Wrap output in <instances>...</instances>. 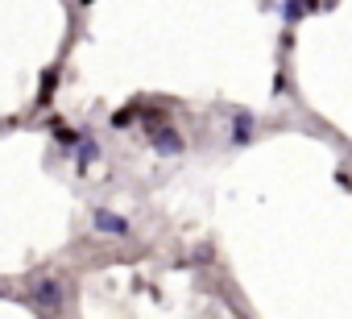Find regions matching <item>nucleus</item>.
<instances>
[{
  "instance_id": "f257e3e1",
  "label": "nucleus",
  "mask_w": 352,
  "mask_h": 319,
  "mask_svg": "<svg viewBox=\"0 0 352 319\" xmlns=\"http://www.w3.org/2000/svg\"><path fill=\"white\" fill-rule=\"evenodd\" d=\"M30 294H34V307H42V311H58V307L67 302V282H63V278H34Z\"/></svg>"
},
{
  "instance_id": "7ed1b4c3",
  "label": "nucleus",
  "mask_w": 352,
  "mask_h": 319,
  "mask_svg": "<svg viewBox=\"0 0 352 319\" xmlns=\"http://www.w3.org/2000/svg\"><path fill=\"white\" fill-rule=\"evenodd\" d=\"M96 232L104 236H129V220L116 212H96Z\"/></svg>"
},
{
  "instance_id": "39448f33",
  "label": "nucleus",
  "mask_w": 352,
  "mask_h": 319,
  "mask_svg": "<svg viewBox=\"0 0 352 319\" xmlns=\"http://www.w3.org/2000/svg\"><path fill=\"white\" fill-rule=\"evenodd\" d=\"M54 137H58L63 145H75V141H79V133H75V129H67L63 120H54Z\"/></svg>"
},
{
  "instance_id": "423d86ee",
  "label": "nucleus",
  "mask_w": 352,
  "mask_h": 319,
  "mask_svg": "<svg viewBox=\"0 0 352 319\" xmlns=\"http://www.w3.org/2000/svg\"><path fill=\"white\" fill-rule=\"evenodd\" d=\"M96 157H100V149H96V145H83V153H79V162H96Z\"/></svg>"
},
{
  "instance_id": "0eeeda50",
  "label": "nucleus",
  "mask_w": 352,
  "mask_h": 319,
  "mask_svg": "<svg viewBox=\"0 0 352 319\" xmlns=\"http://www.w3.org/2000/svg\"><path fill=\"white\" fill-rule=\"evenodd\" d=\"M83 5H96V0H83Z\"/></svg>"
},
{
  "instance_id": "f03ea898",
  "label": "nucleus",
  "mask_w": 352,
  "mask_h": 319,
  "mask_svg": "<svg viewBox=\"0 0 352 319\" xmlns=\"http://www.w3.org/2000/svg\"><path fill=\"white\" fill-rule=\"evenodd\" d=\"M145 129L153 133V149H157V153H166V157L183 153V137L170 129V120H166V124H145Z\"/></svg>"
},
{
  "instance_id": "20e7f679",
  "label": "nucleus",
  "mask_w": 352,
  "mask_h": 319,
  "mask_svg": "<svg viewBox=\"0 0 352 319\" xmlns=\"http://www.w3.org/2000/svg\"><path fill=\"white\" fill-rule=\"evenodd\" d=\"M232 120H236L232 141H236V145H241V141H249V137H253V116H249V112H232Z\"/></svg>"
}]
</instances>
